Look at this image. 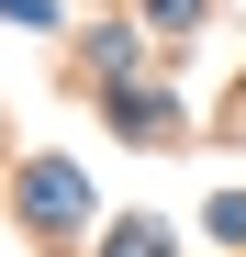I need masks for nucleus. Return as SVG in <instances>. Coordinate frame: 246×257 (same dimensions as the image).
Returning <instances> with one entry per match:
<instances>
[{
	"instance_id": "f03ea898",
	"label": "nucleus",
	"mask_w": 246,
	"mask_h": 257,
	"mask_svg": "<svg viewBox=\"0 0 246 257\" xmlns=\"http://www.w3.org/2000/svg\"><path fill=\"white\" fill-rule=\"evenodd\" d=\"M112 257H168V235H157V224H123V235H112Z\"/></svg>"
},
{
	"instance_id": "f257e3e1",
	"label": "nucleus",
	"mask_w": 246,
	"mask_h": 257,
	"mask_svg": "<svg viewBox=\"0 0 246 257\" xmlns=\"http://www.w3.org/2000/svg\"><path fill=\"white\" fill-rule=\"evenodd\" d=\"M23 201L45 212V224H67V212H78V179H67V168H34V179H23Z\"/></svg>"
}]
</instances>
